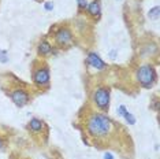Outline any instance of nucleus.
Listing matches in <instances>:
<instances>
[{"instance_id": "1", "label": "nucleus", "mask_w": 160, "mask_h": 159, "mask_svg": "<svg viewBox=\"0 0 160 159\" xmlns=\"http://www.w3.org/2000/svg\"><path fill=\"white\" fill-rule=\"evenodd\" d=\"M86 129H88V133L92 137L101 139V137H105L107 135H110V132L112 129V121L107 115L94 113L90 115L88 122H86Z\"/></svg>"}, {"instance_id": "2", "label": "nucleus", "mask_w": 160, "mask_h": 159, "mask_svg": "<svg viewBox=\"0 0 160 159\" xmlns=\"http://www.w3.org/2000/svg\"><path fill=\"white\" fill-rule=\"evenodd\" d=\"M136 78L142 88L151 89L156 82V80H158V74H156V70L152 64L145 63V64H141V66L137 67Z\"/></svg>"}, {"instance_id": "3", "label": "nucleus", "mask_w": 160, "mask_h": 159, "mask_svg": "<svg viewBox=\"0 0 160 159\" xmlns=\"http://www.w3.org/2000/svg\"><path fill=\"white\" fill-rule=\"evenodd\" d=\"M93 103L97 106V108L101 111H108L110 108V100H111V91L107 86H99L93 92Z\"/></svg>"}, {"instance_id": "4", "label": "nucleus", "mask_w": 160, "mask_h": 159, "mask_svg": "<svg viewBox=\"0 0 160 159\" xmlns=\"http://www.w3.org/2000/svg\"><path fill=\"white\" fill-rule=\"evenodd\" d=\"M55 43L60 48H67L72 44V40H74V36H72L71 30L68 28H59L58 30L55 32Z\"/></svg>"}, {"instance_id": "5", "label": "nucleus", "mask_w": 160, "mask_h": 159, "mask_svg": "<svg viewBox=\"0 0 160 159\" xmlns=\"http://www.w3.org/2000/svg\"><path fill=\"white\" fill-rule=\"evenodd\" d=\"M51 74L48 66H40L33 73V82L37 86H47L49 84Z\"/></svg>"}, {"instance_id": "6", "label": "nucleus", "mask_w": 160, "mask_h": 159, "mask_svg": "<svg viewBox=\"0 0 160 159\" xmlns=\"http://www.w3.org/2000/svg\"><path fill=\"white\" fill-rule=\"evenodd\" d=\"M10 97L14 102V104L18 107H23L30 102V95L28 91H25L22 88H15L10 92Z\"/></svg>"}, {"instance_id": "7", "label": "nucleus", "mask_w": 160, "mask_h": 159, "mask_svg": "<svg viewBox=\"0 0 160 159\" xmlns=\"http://www.w3.org/2000/svg\"><path fill=\"white\" fill-rule=\"evenodd\" d=\"M86 64H88L89 67L94 69V70H97V71H103L107 69V63L101 59L97 52H89L88 54V56H86Z\"/></svg>"}, {"instance_id": "8", "label": "nucleus", "mask_w": 160, "mask_h": 159, "mask_svg": "<svg viewBox=\"0 0 160 159\" xmlns=\"http://www.w3.org/2000/svg\"><path fill=\"white\" fill-rule=\"evenodd\" d=\"M37 52L38 55L41 56H49V55H56V51L55 48L52 47V44L48 41V40H41L38 43V47H37Z\"/></svg>"}, {"instance_id": "9", "label": "nucleus", "mask_w": 160, "mask_h": 159, "mask_svg": "<svg viewBox=\"0 0 160 159\" xmlns=\"http://www.w3.org/2000/svg\"><path fill=\"white\" fill-rule=\"evenodd\" d=\"M86 11L92 18L94 19H99L101 15V4H100V0H92L89 2L88 7H86Z\"/></svg>"}, {"instance_id": "10", "label": "nucleus", "mask_w": 160, "mask_h": 159, "mask_svg": "<svg viewBox=\"0 0 160 159\" xmlns=\"http://www.w3.org/2000/svg\"><path fill=\"white\" fill-rule=\"evenodd\" d=\"M118 115H119V117H122L129 125H136V122H137L136 117H134V115L130 113L129 110H127V107L123 106V104L118 107Z\"/></svg>"}, {"instance_id": "11", "label": "nucleus", "mask_w": 160, "mask_h": 159, "mask_svg": "<svg viewBox=\"0 0 160 159\" xmlns=\"http://www.w3.org/2000/svg\"><path fill=\"white\" fill-rule=\"evenodd\" d=\"M29 129H30L32 132L34 133H38L42 131V128H44V122L41 121L40 118H32L30 121H29Z\"/></svg>"}, {"instance_id": "12", "label": "nucleus", "mask_w": 160, "mask_h": 159, "mask_svg": "<svg viewBox=\"0 0 160 159\" xmlns=\"http://www.w3.org/2000/svg\"><path fill=\"white\" fill-rule=\"evenodd\" d=\"M159 17H160V8H159V6H155L153 8H151L148 11V18L149 19H159Z\"/></svg>"}, {"instance_id": "13", "label": "nucleus", "mask_w": 160, "mask_h": 159, "mask_svg": "<svg viewBox=\"0 0 160 159\" xmlns=\"http://www.w3.org/2000/svg\"><path fill=\"white\" fill-rule=\"evenodd\" d=\"M10 58H8V52L6 51V49H2L0 48V63H8Z\"/></svg>"}, {"instance_id": "14", "label": "nucleus", "mask_w": 160, "mask_h": 159, "mask_svg": "<svg viewBox=\"0 0 160 159\" xmlns=\"http://www.w3.org/2000/svg\"><path fill=\"white\" fill-rule=\"evenodd\" d=\"M88 4H89V0H77V6L79 11H85Z\"/></svg>"}, {"instance_id": "15", "label": "nucleus", "mask_w": 160, "mask_h": 159, "mask_svg": "<svg viewBox=\"0 0 160 159\" xmlns=\"http://www.w3.org/2000/svg\"><path fill=\"white\" fill-rule=\"evenodd\" d=\"M53 8H55V6H53L52 2H45L44 3V10L45 11H53Z\"/></svg>"}, {"instance_id": "16", "label": "nucleus", "mask_w": 160, "mask_h": 159, "mask_svg": "<svg viewBox=\"0 0 160 159\" xmlns=\"http://www.w3.org/2000/svg\"><path fill=\"white\" fill-rule=\"evenodd\" d=\"M151 108H152V110H155L156 113H158V111H159V100H158V97H155L153 103L151 104Z\"/></svg>"}, {"instance_id": "17", "label": "nucleus", "mask_w": 160, "mask_h": 159, "mask_svg": "<svg viewBox=\"0 0 160 159\" xmlns=\"http://www.w3.org/2000/svg\"><path fill=\"white\" fill-rule=\"evenodd\" d=\"M103 159H115V155L112 152H110V151H107V152H104Z\"/></svg>"}, {"instance_id": "18", "label": "nucleus", "mask_w": 160, "mask_h": 159, "mask_svg": "<svg viewBox=\"0 0 160 159\" xmlns=\"http://www.w3.org/2000/svg\"><path fill=\"white\" fill-rule=\"evenodd\" d=\"M108 56H110L111 59H116V56H118V51H116V49H111L110 54H108Z\"/></svg>"}, {"instance_id": "19", "label": "nucleus", "mask_w": 160, "mask_h": 159, "mask_svg": "<svg viewBox=\"0 0 160 159\" xmlns=\"http://www.w3.org/2000/svg\"><path fill=\"white\" fill-rule=\"evenodd\" d=\"M4 147H6V141L2 139V137H0V150H3Z\"/></svg>"}, {"instance_id": "20", "label": "nucleus", "mask_w": 160, "mask_h": 159, "mask_svg": "<svg viewBox=\"0 0 160 159\" xmlns=\"http://www.w3.org/2000/svg\"><path fill=\"white\" fill-rule=\"evenodd\" d=\"M119 2H121V0H119Z\"/></svg>"}]
</instances>
